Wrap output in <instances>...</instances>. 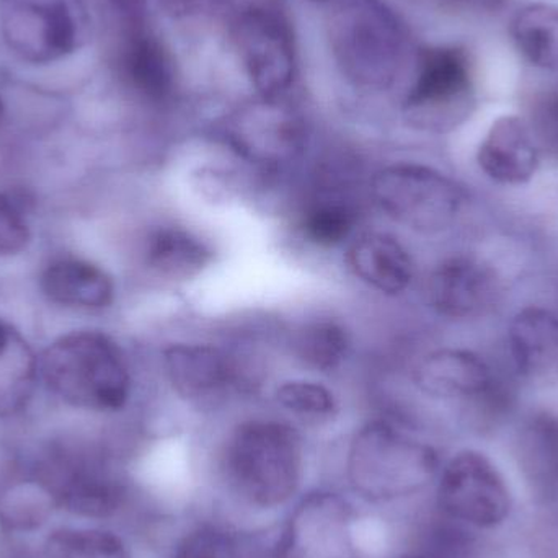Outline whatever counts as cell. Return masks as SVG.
Here are the masks:
<instances>
[{
	"label": "cell",
	"mask_w": 558,
	"mask_h": 558,
	"mask_svg": "<svg viewBox=\"0 0 558 558\" xmlns=\"http://www.w3.org/2000/svg\"><path fill=\"white\" fill-rule=\"evenodd\" d=\"M38 371L49 390L77 409L110 412L126 405L131 374L120 344L97 330L72 331L43 353Z\"/></svg>",
	"instance_id": "6da1fadb"
},
{
	"label": "cell",
	"mask_w": 558,
	"mask_h": 558,
	"mask_svg": "<svg viewBox=\"0 0 558 558\" xmlns=\"http://www.w3.org/2000/svg\"><path fill=\"white\" fill-rule=\"evenodd\" d=\"M433 446L387 422H371L354 435L347 459L351 487L364 500L389 504L418 494L438 477Z\"/></svg>",
	"instance_id": "7a4b0ae2"
},
{
	"label": "cell",
	"mask_w": 558,
	"mask_h": 558,
	"mask_svg": "<svg viewBox=\"0 0 558 558\" xmlns=\"http://www.w3.org/2000/svg\"><path fill=\"white\" fill-rule=\"evenodd\" d=\"M226 471L235 494L252 507H281L301 485V436L274 420L244 423L229 439Z\"/></svg>",
	"instance_id": "3957f363"
},
{
	"label": "cell",
	"mask_w": 558,
	"mask_h": 558,
	"mask_svg": "<svg viewBox=\"0 0 558 558\" xmlns=\"http://www.w3.org/2000/svg\"><path fill=\"white\" fill-rule=\"evenodd\" d=\"M436 478V501L448 520L474 533H495L513 520V485L484 451L461 449L439 469Z\"/></svg>",
	"instance_id": "277c9868"
},
{
	"label": "cell",
	"mask_w": 558,
	"mask_h": 558,
	"mask_svg": "<svg viewBox=\"0 0 558 558\" xmlns=\"http://www.w3.org/2000/svg\"><path fill=\"white\" fill-rule=\"evenodd\" d=\"M335 58L348 78L364 87H387L402 54V29L380 0H343L330 23Z\"/></svg>",
	"instance_id": "5b68a950"
},
{
	"label": "cell",
	"mask_w": 558,
	"mask_h": 558,
	"mask_svg": "<svg viewBox=\"0 0 558 558\" xmlns=\"http://www.w3.org/2000/svg\"><path fill=\"white\" fill-rule=\"evenodd\" d=\"M371 193L392 221L420 234L448 231L468 205L464 186L422 163L384 167L373 177Z\"/></svg>",
	"instance_id": "8992f818"
},
{
	"label": "cell",
	"mask_w": 558,
	"mask_h": 558,
	"mask_svg": "<svg viewBox=\"0 0 558 558\" xmlns=\"http://www.w3.org/2000/svg\"><path fill=\"white\" fill-rule=\"evenodd\" d=\"M474 105L471 62L464 49L438 46L420 52L418 74L405 101L410 121L423 130L461 124Z\"/></svg>",
	"instance_id": "52a82bcc"
},
{
	"label": "cell",
	"mask_w": 558,
	"mask_h": 558,
	"mask_svg": "<svg viewBox=\"0 0 558 558\" xmlns=\"http://www.w3.org/2000/svg\"><path fill=\"white\" fill-rule=\"evenodd\" d=\"M235 46L260 97L279 98L295 74L294 33L277 3H255L235 19Z\"/></svg>",
	"instance_id": "ba28073f"
},
{
	"label": "cell",
	"mask_w": 558,
	"mask_h": 558,
	"mask_svg": "<svg viewBox=\"0 0 558 558\" xmlns=\"http://www.w3.org/2000/svg\"><path fill=\"white\" fill-rule=\"evenodd\" d=\"M422 392L436 399L462 400L472 407L478 423H497L510 407L511 393L490 364L474 351L442 348L426 354L415 369Z\"/></svg>",
	"instance_id": "9c48e42d"
},
{
	"label": "cell",
	"mask_w": 558,
	"mask_h": 558,
	"mask_svg": "<svg viewBox=\"0 0 558 558\" xmlns=\"http://www.w3.org/2000/svg\"><path fill=\"white\" fill-rule=\"evenodd\" d=\"M84 19L78 0H2L7 45L35 64L74 52L81 45Z\"/></svg>",
	"instance_id": "30bf717a"
},
{
	"label": "cell",
	"mask_w": 558,
	"mask_h": 558,
	"mask_svg": "<svg viewBox=\"0 0 558 558\" xmlns=\"http://www.w3.org/2000/svg\"><path fill=\"white\" fill-rule=\"evenodd\" d=\"M354 517L353 507L340 495L308 494L279 534L277 558H357Z\"/></svg>",
	"instance_id": "8fae6325"
},
{
	"label": "cell",
	"mask_w": 558,
	"mask_h": 558,
	"mask_svg": "<svg viewBox=\"0 0 558 558\" xmlns=\"http://www.w3.org/2000/svg\"><path fill=\"white\" fill-rule=\"evenodd\" d=\"M226 134L239 156L265 169L288 166L305 146L304 121L282 97H260L239 108Z\"/></svg>",
	"instance_id": "7c38bea8"
},
{
	"label": "cell",
	"mask_w": 558,
	"mask_h": 558,
	"mask_svg": "<svg viewBox=\"0 0 558 558\" xmlns=\"http://www.w3.org/2000/svg\"><path fill=\"white\" fill-rule=\"evenodd\" d=\"M501 295L504 281L498 271L474 255L446 258L426 284L429 307L451 320L487 317L500 304Z\"/></svg>",
	"instance_id": "4fadbf2b"
},
{
	"label": "cell",
	"mask_w": 558,
	"mask_h": 558,
	"mask_svg": "<svg viewBox=\"0 0 558 558\" xmlns=\"http://www.w3.org/2000/svg\"><path fill=\"white\" fill-rule=\"evenodd\" d=\"M541 154L527 121L505 114L485 134L477 150V163L497 185L523 186L539 172Z\"/></svg>",
	"instance_id": "5bb4252c"
},
{
	"label": "cell",
	"mask_w": 558,
	"mask_h": 558,
	"mask_svg": "<svg viewBox=\"0 0 558 558\" xmlns=\"http://www.w3.org/2000/svg\"><path fill=\"white\" fill-rule=\"evenodd\" d=\"M508 350L521 379L550 384L558 379V314L527 305L508 325Z\"/></svg>",
	"instance_id": "9a60e30c"
},
{
	"label": "cell",
	"mask_w": 558,
	"mask_h": 558,
	"mask_svg": "<svg viewBox=\"0 0 558 558\" xmlns=\"http://www.w3.org/2000/svg\"><path fill=\"white\" fill-rule=\"evenodd\" d=\"M167 379L190 402H213L234 384L231 357L211 344L175 343L163 350Z\"/></svg>",
	"instance_id": "2e32d148"
},
{
	"label": "cell",
	"mask_w": 558,
	"mask_h": 558,
	"mask_svg": "<svg viewBox=\"0 0 558 558\" xmlns=\"http://www.w3.org/2000/svg\"><path fill=\"white\" fill-rule=\"evenodd\" d=\"M517 462L533 500L558 510V415L536 412L524 420L517 435Z\"/></svg>",
	"instance_id": "e0dca14e"
},
{
	"label": "cell",
	"mask_w": 558,
	"mask_h": 558,
	"mask_svg": "<svg viewBox=\"0 0 558 558\" xmlns=\"http://www.w3.org/2000/svg\"><path fill=\"white\" fill-rule=\"evenodd\" d=\"M347 262L364 284L387 295L402 294L415 277L407 248L383 232L360 235L348 248Z\"/></svg>",
	"instance_id": "ac0fdd59"
},
{
	"label": "cell",
	"mask_w": 558,
	"mask_h": 558,
	"mask_svg": "<svg viewBox=\"0 0 558 558\" xmlns=\"http://www.w3.org/2000/svg\"><path fill=\"white\" fill-rule=\"evenodd\" d=\"M124 38L121 64L130 84L143 97L162 101L175 85L173 62L162 43L147 28L131 29Z\"/></svg>",
	"instance_id": "d6986e66"
},
{
	"label": "cell",
	"mask_w": 558,
	"mask_h": 558,
	"mask_svg": "<svg viewBox=\"0 0 558 558\" xmlns=\"http://www.w3.org/2000/svg\"><path fill=\"white\" fill-rule=\"evenodd\" d=\"M41 288L62 305L104 308L113 302L114 284L101 268L84 260H59L46 268Z\"/></svg>",
	"instance_id": "ffe728a7"
},
{
	"label": "cell",
	"mask_w": 558,
	"mask_h": 558,
	"mask_svg": "<svg viewBox=\"0 0 558 558\" xmlns=\"http://www.w3.org/2000/svg\"><path fill=\"white\" fill-rule=\"evenodd\" d=\"M213 254L193 232L182 228H160L147 239L146 264L160 277L189 279L205 270Z\"/></svg>",
	"instance_id": "44dd1931"
},
{
	"label": "cell",
	"mask_w": 558,
	"mask_h": 558,
	"mask_svg": "<svg viewBox=\"0 0 558 558\" xmlns=\"http://www.w3.org/2000/svg\"><path fill=\"white\" fill-rule=\"evenodd\" d=\"M36 369L38 364L22 335L0 320V416L15 415L26 407Z\"/></svg>",
	"instance_id": "7402d4cb"
},
{
	"label": "cell",
	"mask_w": 558,
	"mask_h": 558,
	"mask_svg": "<svg viewBox=\"0 0 558 558\" xmlns=\"http://www.w3.org/2000/svg\"><path fill=\"white\" fill-rule=\"evenodd\" d=\"M511 35L527 61L558 72V7L533 3L517 13Z\"/></svg>",
	"instance_id": "603a6c76"
},
{
	"label": "cell",
	"mask_w": 558,
	"mask_h": 558,
	"mask_svg": "<svg viewBox=\"0 0 558 558\" xmlns=\"http://www.w3.org/2000/svg\"><path fill=\"white\" fill-rule=\"evenodd\" d=\"M350 335L343 325L328 318L308 322L292 333V353L311 369L335 371L350 353Z\"/></svg>",
	"instance_id": "cb8c5ba5"
},
{
	"label": "cell",
	"mask_w": 558,
	"mask_h": 558,
	"mask_svg": "<svg viewBox=\"0 0 558 558\" xmlns=\"http://www.w3.org/2000/svg\"><path fill=\"white\" fill-rule=\"evenodd\" d=\"M59 504L84 518H110L120 510L124 490L117 481L98 472H74L59 488Z\"/></svg>",
	"instance_id": "d4e9b609"
},
{
	"label": "cell",
	"mask_w": 558,
	"mask_h": 558,
	"mask_svg": "<svg viewBox=\"0 0 558 558\" xmlns=\"http://www.w3.org/2000/svg\"><path fill=\"white\" fill-rule=\"evenodd\" d=\"M357 222V211L351 202L327 193L308 203L302 213L301 231L312 244L335 247L350 238Z\"/></svg>",
	"instance_id": "484cf974"
},
{
	"label": "cell",
	"mask_w": 558,
	"mask_h": 558,
	"mask_svg": "<svg viewBox=\"0 0 558 558\" xmlns=\"http://www.w3.org/2000/svg\"><path fill=\"white\" fill-rule=\"evenodd\" d=\"M48 558H131L126 544L110 531L58 530L46 539Z\"/></svg>",
	"instance_id": "4316f807"
},
{
	"label": "cell",
	"mask_w": 558,
	"mask_h": 558,
	"mask_svg": "<svg viewBox=\"0 0 558 558\" xmlns=\"http://www.w3.org/2000/svg\"><path fill=\"white\" fill-rule=\"evenodd\" d=\"M277 400L282 409L304 422H328L337 415V400L333 393L318 383L311 380H288L277 390Z\"/></svg>",
	"instance_id": "83f0119b"
},
{
	"label": "cell",
	"mask_w": 558,
	"mask_h": 558,
	"mask_svg": "<svg viewBox=\"0 0 558 558\" xmlns=\"http://www.w3.org/2000/svg\"><path fill=\"white\" fill-rule=\"evenodd\" d=\"M175 558H239V553L234 539L226 531L205 526L183 537Z\"/></svg>",
	"instance_id": "f1b7e54d"
},
{
	"label": "cell",
	"mask_w": 558,
	"mask_h": 558,
	"mask_svg": "<svg viewBox=\"0 0 558 558\" xmlns=\"http://www.w3.org/2000/svg\"><path fill=\"white\" fill-rule=\"evenodd\" d=\"M527 124L541 153L550 154L558 160V92L543 95L534 104L531 123Z\"/></svg>",
	"instance_id": "f546056e"
},
{
	"label": "cell",
	"mask_w": 558,
	"mask_h": 558,
	"mask_svg": "<svg viewBox=\"0 0 558 558\" xmlns=\"http://www.w3.org/2000/svg\"><path fill=\"white\" fill-rule=\"evenodd\" d=\"M28 225L9 196L0 193V255H16L28 247Z\"/></svg>",
	"instance_id": "4dcf8cb0"
},
{
	"label": "cell",
	"mask_w": 558,
	"mask_h": 558,
	"mask_svg": "<svg viewBox=\"0 0 558 558\" xmlns=\"http://www.w3.org/2000/svg\"><path fill=\"white\" fill-rule=\"evenodd\" d=\"M124 25V32L147 28L149 0H108Z\"/></svg>",
	"instance_id": "1f68e13d"
},
{
	"label": "cell",
	"mask_w": 558,
	"mask_h": 558,
	"mask_svg": "<svg viewBox=\"0 0 558 558\" xmlns=\"http://www.w3.org/2000/svg\"><path fill=\"white\" fill-rule=\"evenodd\" d=\"M465 5L474 7V9L482 10H500L501 7L507 5L508 0H459Z\"/></svg>",
	"instance_id": "d6a6232c"
},
{
	"label": "cell",
	"mask_w": 558,
	"mask_h": 558,
	"mask_svg": "<svg viewBox=\"0 0 558 558\" xmlns=\"http://www.w3.org/2000/svg\"><path fill=\"white\" fill-rule=\"evenodd\" d=\"M399 558H439V557L432 556V554H412V556H402Z\"/></svg>",
	"instance_id": "836d02e7"
},
{
	"label": "cell",
	"mask_w": 558,
	"mask_h": 558,
	"mask_svg": "<svg viewBox=\"0 0 558 558\" xmlns=\"http://www.w3.org/2000/svg\"><path fill=\"white\" fill-rule=\"evenodd\" d=\"M3 113V104L2 100H0V117H2Z\"/></svg>",
	"instance_id": "e575fe53"
}]
</instances>
